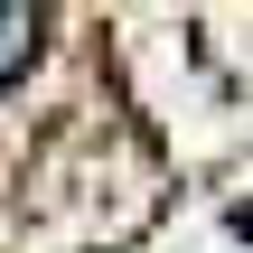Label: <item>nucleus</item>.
<instances>
[{
  "instance_id": "f257e3e1",
  "label": "nucleus",
  "mask_w": 253,
  "mask_h": 253,
  "mask_svg": "<svg viewBox=\"0 0 253 253\" xmlns=\"http://www.w3.org/2000/svg\"><path fill=\"white\" fill-rule=\"evenodd\" d=\"M38 28H47V19H38L28 0H0V84H9V75H28V56H38Z\"/></svg>"
}]
</instances>
